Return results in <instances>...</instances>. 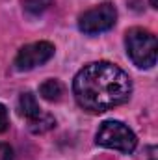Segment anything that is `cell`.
<instances>
[{
  "mask_svg": "<svg viewBox=\"0 0 158 160\" xmlns=\"http://www.w3.org/2000/svg\"><path fill=\"white\" fill-rule=\"evenodd\" d=\"M48 6H50V0H22V8L30 17L41 15Z\"/></svg>",
  "mask_w": 158,
  "mask_h": 160,
  "instance_id": "9",
  "label": "cell"
},
{
  "mask_svg": "<svg viewBox=\"0 0 158 160\" xmlns=\"http://www.w3.org/2000/svg\"><path fill=\"white\" fill-rule=\"evenodd\" d=\"M39 95L45 99V101L56 102V101H60L62 95H63V86H62L60 80H56V78L45 80V82L39 86Z\"/></svg>",
  "mask_w": 158,
  "mask_h": 160,
  "instance_id": "7",
  "label": "cell"
},
{
  "mask_svg": "<svg viewBox=\"0 0 158 160\" xmlns=\"http://www.w3.org/2000/svg\"><path fill=\"white\" fill-rule=\"evenodd\" d=\"M19 110H21V114H22L28 121L36 119V118L41 114L39 102H37L36 95H34V93H30V91L22 93V95H21V99H19Z\"/></svg>",
  "mask_w": 158,
  "mask_h": 160,
  "instance_id": "6",
  "label": "cell"
},
{
  "mask_svg": "<svg viewBox=\"0 0 158 160\" xmlns=\"http://www.w3.org/2000/svg\"><path fill=\"white\" fill-rule=\"evenodd\" d=\"M116 21H117L116 6L112 2H102L80 17L78 28L87 36H97V34H102V32L114 28Z\"/></svg>",
  "mask_w": 158,
  "mask_h": 160,
  "instance_id": "4",
  "label": "cell"
},
{
  "mask_svg": "<svg viewBox=\"0 0 158 160\" xmlns=\"http://www.w3.org/2000/svg\"><path fill=\"white\" fill-rule=\"evenodd\" d=\"M73 93L84 110L101 114L128 101L132 80L121 67L110 62H93L77 73Z\"/></svg>",
  "mask_w": 158,
  "mask_h": 160,
  "instance_id": "1",
  "label": "cell"
},
{
  "mask_svg": "<svg viewBox=\"0 0 158 160\" xmlns=\"http://www.w3.org/2000/svg\"><path fill=\"white\" fill-rule=\"evenodd\" d=\"M97 143L108 149H116L119 153L130 155L138 145V138L125 123L110 119L101 123L97 130Z\"/></svg>",
  "mask_w": 158,
  "mask_h": 160,
  "instance_id": "3",
  "label": "cell"
},
{
  "mask_svg": "<svg viewBox=\"0 0 158 160\" xmlns=\"http://www.w3.org/2000/svg\"><path fill=\"white\" fill-rule=\"evenodd\" d=\"M0 160H13V149L9 143H0Z\"/></svg>",
  "mask_w": 158,
  "mask_h": 160,
  "instance_id": "11",
  "label": "cell"
},
{
  "mask_svg": "<svg viewBox=\"0 0 158 160\" xmlns=\"http://www.w3.org/2000/svg\"><path fill=\"white\" fill-rule=\"evenodd\" d=\"M54 125H56V119H54L50 114L41 112L36 119L30 121V130H32L34 134H43V132H47V130L54 128Z\"/></svg>",
  "mask_w": 158,
  "mask_h": 160,
  "instance_id": "8",
  "label": "cell"
},
{
  "mask_svg": "<svg viewBox=\"0 0 158 160\" xmlns=\"http://www.w3.org/2000/svg\"><path fill=\"white\" fill-rule=\"evenodd\" d=\"M9 127V114L4 104H0V132H6Z\"/></svg>",
  "mask_w": 158,
  "mask_h": 160,
  "instance_id": "10",
  "label": "cell"
},
{
  "mask_svg": "<svg viewBox=\"0 0 158 160\" xmlns=\"http://www.w3.org/2000/svg\"><path fill=\"white\" fill-rule=\"evenodd\" d=\"M54 45L48 41H36L30 43L26 47H22L19 50V54L15 56V69L17 71H32L36 67H39L43 63H47L52 56H54Z\"/></svg>",
  "mask_w": 158,
  "mask_h": 160,
  "instance_id": "5",
  "label": "cell"
},
{
  "mask_svg": "<svg viewBox=\"0 0 158 160\" xmlns=\"http://www.w3.org/2000/svg\"><path fill=\"white\" fill-rule=\"evenodd\" d=\"M151 6L153 8H158V0H151Z\"/></svg>",
  "mask_w": 158,
  "mask_h": 160,
  "instance_id": "12",
  "label": "cell"
},
{
  "mask_svg": "<svg viewBox=\"0 0 158 160\" xmlns=\"http://www.w3.org/2000/svg\"><path fill=\"white\" fill-rule=\"evenodd\" d=\"M126 45V54L134 62V65L141 69H151L156 65V50L158 43L156 38L143 28H132L126 32L125 38Z\"/></svg>",
  "mask_w": 158,
  "mask_h": 160,
  "instance_id": "2",
  "label": "cell"
}]
</instances>
